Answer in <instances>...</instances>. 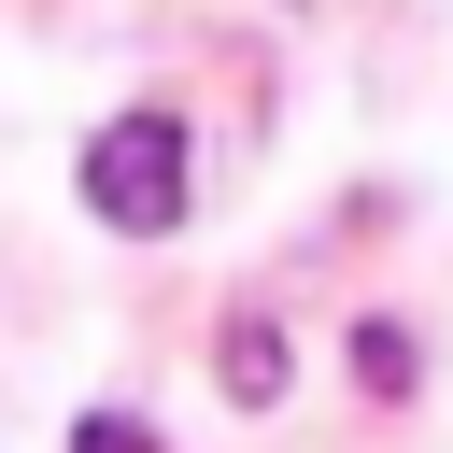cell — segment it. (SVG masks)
<instances>
[{"instance_id": "cell-3", "label": "cell", "mask_w": 453, "mask_h": 453, "mask_svg": "<svg viewBox=\"0 0 453 453\" xmlns=\"http://www.w3.org/2000/svg\"><path fill=\"white\" fill-rule=\"evenodd\" d=\"M354 368H368V396H411V326H354Z\"/></svg>"}, {"instance_id": "cell-1", "label": "cell", "mask_w": 453, "mask_h": 453, "mask_svg": "<svg viewBox=\"0 0 453 453\" xmlns=\"http://www.w3.org/2000/svg\"><path fill=\"white\" fill-rule=\"evenodd\" d=\"M85 212L113 226V241H170L184 226V113H113L99 142H85Z\"/></svg>"}, {"instance_id": "cell-2", "label": "cell", "mask_w": 453, "mask_h": 453, "mask_svg": "<svg viewBox=\"0 0 453 453\" xmlns=\"http://www.w3.org/2000/svg\"><path fill=\"white\" fill-rule=\"evenodd\" d=\"M212 368H226V396H241V411H269V396H283V326H226V354H212Z\"/></svg>"}, {"instance_id": "cell-4", "label": "cell", "mask_w": 453, "mask_h": 453, "mask_svg": "<svg viewBox=\"0 0 453 453\" xmlns=\"http://www.w3.org/2000/svg\"><path fill=\"white\" fill-rule=\"evenodd\" d=\"M71 453H156V425H127V411H85V425H71Z\"/></svg>"}]
</instances>
